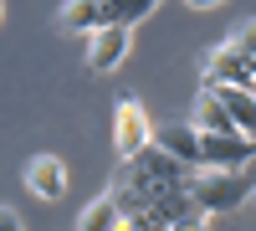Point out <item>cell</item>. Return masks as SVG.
Instances as JSON below:
<instances>
[{"mask_svg": "<svg viewBox=\"0 0 256 231\" xmlns=\"http://www.w3.org/2000/svg\"><path fill=\"white\" fill-rule=\"evenodd\" d=\"M190 129H195V134H236V123L226 118V108L216 103V93H210V88H200L195 108H190Z\"/></svg>", "mask_w": 256, "mask_h": 231, "instance_id": "30bf717a", "label": "cell"}, {"mask_svg": "<svg viewBox=\"0 0 256 231\" xmlns=\"http://www.w3.org/2000/svg\"><path fill=\"white\" fill-rule=\"evenodd\" d=\"M210 88V82H205ZM216 93V103L226 108V118L236 123V134H246V139H256V88H210Z\"/></svg>", "mask_w": 256, "mask_h": 231, "instance_id": "52a82bcc", "label": "cell"}, {"mask_svg": "<svg viewBox=\"0 0 256 231\" xmlns=\"http://www.w3.org/2000/svg\"><path fill=\"white\" fill-rule=\"evenodd\" d=\"M62 31H72V36H92L108 26V16H102V0H67L62 6Z\"/></svg>", "mask_w": 256, "mask_h": 231, "instance_id": "9c48e42d", "label": "cell"}, {"mask_svg": "<svg viewBox=\"0 0 256 231\" xmlns=\"http://www.w3.org/2000/svg\"><path fill=\"white\" fill-rule=\"evenodd\" d=\"M256 159V139L246 134H200V170H246Z\"/></svg>", "mask_w": 256, "mask_h": 231, "instance_id": "277c9868", "label": "cell"}, {"mask_svg": "<svg viewBox=\"0 0 256 231\" xmlns=\"http://www.w3.org/2000/svg\"><path fill=\"white\" fill-rule=\"evenodd\" d=\"M26 190L36 200H62L67 195V164H62L56 154H36L26 164Z\"/></svg>", "mask_w": 256, "mask_h": 231, "instance_id": "8992f818", "label": "cell"}, {"mask_svg": "<svg viewBox=\"0 0 256 231\" xmlns=\"http://www.w3.org/2000/svg\"><path fill=\"white\" fill-rule=\"evenodd\" d=\"M200 72H205L210 88H256L251 62H246V52H241L230 36L220 41V47H210V52L200 57Z\"/></svg>", "mask_w": 256, "mask_h": 231, "instance_id": "3957f363", "label": "cell"}, {"mask_svg": "<svg viewBox=\"0 0 256 231\" xmlns=\"http://www.w3.org/2000/svg\"><path fill=\"white\" fill-rule=\"evenodd\" d=\"M0 16H6V6H0Z\"/></svg>", "mask_w": 256, "mask_h": 231, "instance_id": "2e32d148", "label": "cell"}, {"mask_svg": "<svg viewBox=\"0 0 256 231\" xmlns=\"http://www.w3.org/2000/svg\"><path fill=\"white\" fill-rule=\"evenodd\" d=\"M148 144H154V123H148L144 103H138L134 93H123V98H118V108H113V149H118V159L144 154Z\"/></svg>", "mask_w": 256, "mask_h": 231, "instance_id": "7a4b0ae2", "label": "cell"}, {"mask_svg": "<svg viewBox=\"0 0 256 231\" xmlns=\"http://www.w3.org/2000/svg\"><path fill=\"white\" fill-rule=\"evenodd\" d=\"M0 231H26V226H20V216L10 211V205H0Z\"/></svg>", "mask_w": 256, "mask_h": 231, "instance_id": "5bb4252c", "label": "cell"}, {"mask_svg": "<svg viewBox=\"0 0 256 231\" xmlns=\"http://www.w3.org/2000/svg\"><path fill=\"white\" fill-rule=\"evenodd\" d=\"M205 221H210V216H184V221H174V226H169V231H210Z\"/></svg>", "mask_w": 256, "mask_h": 231, "instance_id": "4fadbf2b", "label": "cell"}, {"mask_svg": "<svg viewBox=\"0 0 256 231\" xmlns=\"http://www.w3.org/2000/svg\"><path fill=\"white\" fill-rule=\"evenodd\" d=\"M195 11H210V6H226V0H190Z\"/></svg>", "mask_w": 256, "mask_h": 231, "instance_id": "9a60e30c", "label": "cell"}, {"mask_svg": "<svg viewBox=\"0 0 256 231\" xmlns=\"http://www.w3.org/2000/svg\"><path fill=\"white\" fill-rule=\"evenodd\" d=\"M251 185L241 170H195V185H190V200H195L200 216H226L236 211V205H246Z\"/></svg>", "mask_w": 256, "mask_h": 231, "instance_id": "6da1fadb", "label": "cell"}, {"mask_svg": "<svg viewBox=\"0 0 256 231\" xmlns=\"http://www.w3.org/2000/svg\"><path fill=\"white\" fill-rule=\"evenodd\" d=\"M230 41L246 52V62H251V72H256V21H246V26H236L230 31Z\"/></svg>", "mask_w": 256, "mask_h": 231, "instance_id": "7c38bea8", "label": "cell"}, {"mask_svg": "<svg viewBox=\"0 0 256 231\" xmlns=\"http://www.w3.org/2000/svg\"><path fill=\"white\" fill-rule=\"evenodd\" d=\"M128 47H134V26H102V31H92L88 36V67L92 72H113L128 57Z\"/></svg>", "mask_w": 256, "mask_h": 231, "instance_id": "5b68a950", "label": "cell"}, {"mask_svg": "<svg viewBox=\"0 0 256 231\" xmlns=\"http://www.w3.org/2000/svg\"><path fill=\"white\" fill-rule=\"evenodd\" d=\"M77 231H123V211H118V200L102 190V195L88 205V211L77 216Z\"/></svg>", "mask_w": 256, "mask_h": 231, "instance_id": "8fae6325", "label": "cell"}, {"mask_svg": "<svg viewBox=\"0 0 256 231\" xmlns=\"http://www.w3.org/2000/svg\"><path fill=\"white\" fill-rule=\"evenodd\" d=\"M154 144H159L169 159H180V164H190V170H200V134L190 129V123H164V129H154Z\"/></svg>", "mask_w": 256, "mask_h": 231, "instance_id": "ba28073f", "label": "cell"}]
</instances>
